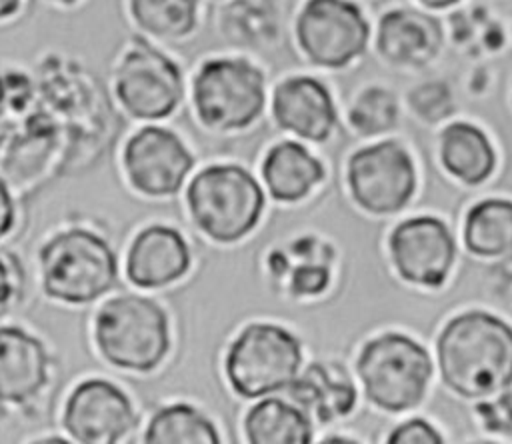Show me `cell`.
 Returning a JSON list of instances; mask_svg holds the SVG:
<instances>
[{
	"label": "cell",
	"instance_id": "cell-1",
	"mask_svg": "<svg viewBox=\"0 0 512 444\" xmlns=\"http://www.w3.org/2000/svg\"><path fill=\"white\" fill-rule=\"evenodd\" d=\"M444 384L464 398H482L512 384V328L488 312L452 318L438 338Z\"/></svg>",
	"mask_w": 512,
	"mask_h": 444
},
{
	"label": "cell",
	"instance_id": "cell-2",
	"mask_svg": "<svg viewBox=\"0 0 512 444\" xmlns=\"http://www.w3.org/2000/svg\"><path fill=\"white\" fill-rule=\"evenodd\" d=\"M194 224L214 242L232 244L248 236L264 210L258 180L238 164L202 168L186 188Z\"/></svg>",
	"mask_w": 512,
	"mask_h": 444
},
{
	"label": "cell",
	"instance_id": "cell-3",
	"mask_svg": "<svg viewBox=\"0 0 512 444\" xmlns=\"http://www.w3.org/2000/svg\"><path fill=\"white\" fill-rule=\"evenodd\" d=\"M94 338L110 364L132 372H152L170 350L168 314L152 298L122 294L98 310Z\"/></svg>",
	"mask_w": 512,
	"mask_h": 444
},
{
	"label": "cell",
	"instance_id": "cell-4",
	"mask_svg": "<svg viewBox=\"0 0 512 444\" xmlns=\"http://www.w3.org/2000/svg\"><path fill=\"white\" fill-rule=\"evenodd\" d=\"M38 260L46 296L68 304L98 300L114 286L118 276L114 250L104 238L82 228L50 238Z\"/></svg>",
	"mask_w": 512,
	"mask_h": 444
},
{
	"label": "cell",
	"instance_id": "cell-5",
	"mask_svg": "<svg viewBox=\"0 0 512 444\" xmlns=\"http://www.w3.org/2000/svg\"><path fill=\"white\" fill-rule=\"evenodd\" d=\"M192 106L210 130H244L264 112L266 76L248 58H208L194 74Z\"/></svg>",
	"mask_w": 512,
	"mask_h": 444
},
{
	"label": "cell",
	"instance_id": "cell-6",
	"mask_svg": "<svg viewBox=\"0 0 512 444\" xmlns=\"http://www.w3.org/2000/svg\"><path fill=\"white\" fill-rule=\"evenodd\" d=\"M298 338L268 322L248 324L228 348L224 370L232 390L242 398H260L288 388L300 372Z\"/></svg>",
	"mask_w": 512,
	"mask_h": 444
},
{
	"label": "cell",
	"instance_id": "cell-7",
	"mask_svg": "<svg viewBox=\"0 0 512 444\" xmlns=\"http://www.w3.org/2000/svg\"><path fill=\"white\" fill-rule=\"evenodd\" d=\"M356 370L372 404L388 412H404L422 402L432 360L412 338L388 332L364 346Z\"/></svg>",
	"mask_w": 512,
	"mask_h": 444
},
{
	"label": "cell",
	"instance_id": "cell-8",
	"mask_svg": "<svg viewBox=\"0 0 512 444\" xmlns=\"http://www.w3.org/2000/svg\"><path fill=\"white\" fill-rule=\"evenodd\" d=\"M114 96L136 120H164L184 100L182 68L144 36H136L114 68Z\"/></svg>",
	"mask_w": 512,
	"mask_h": 444
},
{
	"label": "cell",
	"instance_id": "cell-9",
	"mask_svg": "<svg viewBox=\"0 0 512 444\" xmlns=\"http://www.w3.org/2000/svg\"><path fill=\"white\" fill-rule=\"evenodd\" d=\"M370 26L348 0H308L296 18V40L306 58L322 68H344L368 42Z\"/></svg>",
	"mask_w": 512,
	"mask_h": 444
},
{
	"label": "cell",
	"instance_id": "cell-10",
	"mask_svg": "<svg viewBox=\"0 0 512 444\" xmlns=\"http://www.w3.org/2000/svg\"><path fill=\"white\" fill-rule=\"evenodd\" d=\"M348 184L358 206L372 214H394L412 198L416 172L410 154L392 140L352 154Z\"/></svg>",
	"mask_w": 512,
	"mask_h": 444
},
{
	"label": "cell",
	"instance_id": "cell-11",
	"mask_svg": "<svg viewBox=\"0 0 512 444\" xmlns=\"http://www.w3.org/2000/svg\"><path fill=\"white\" fill-rule=\"evenodd\" d=\"M130 184L154 198L176 194L194 166V156L182 138L162 126L138 128L122 150Z\"/></svg>",
	"mask_w": 512,
	"mask_h": 444
},
{
	"label": "cell",
	"instance_id": "cell-12",
	"mask_svg": "<svg viewBox=\"0 0 512 444\" xmlns=\"http://www.w3.org/2000/svg\"><path fill=\"white\" fill-rule=\"evenodd\" d=\"M62 422L82 444H114L134 428L136 416L130 398L116 384L88 378L70 392Z\"/></svg>",
	"mask_w": 512,
	"mask_h": 444
},
{
	"label": "cell",
	"instance_id": "cell-13",
	"mask_svg": "<svg viewBox=\"0 0 512 444\" xmlns=\"http://www.w3.org/2000/svg\"><path fill=\"white\" fill-rule=\"evenodd\" d=\"M390 252L400 276L412 284L440 286L454 262L448 226L434 216L408 218L390 234Z\"/></svg>",
	"mask_w": 512,
	"mask_h": 444
},
{
	"label": "cell",
	"instance_id": "cell-14",
	"mask_svg": "<svg viewBox=\"0 0 512 444\" xmlns=\"http://www.w3.org/2000/svg\"><path fill=\"white\" fill-rule=\"evenodd\" d=\"M272 118L280 130L322 142L336 126L330 90L312 76H290L272 92Z\"/></svg>",
	"mask_w": 512,
	"mask_h": 444
},
{
	"label": "cell",
	"instance_id": "cell-15",
	"mask_svg": "<svg viewBox=\"0 0 512 444\" xmlns=\"http://www.w3.org/2000/svg\"><path fill=\"white\" fill-rule=\"evenodd\" d=\"M190 270V248L184 236L166 224L142 228L126 254V276L138 288L174 284Z\"/></svg>",
	"mask_w": 512,
	"mask_h": 444
},
{
	"label": "cell",
	"instance_id": "cell-16",
	"mask_svg": "<svg viewBox=\"0 0 512 444\" xmlns=\"http://www.w3.org/2000/svg\"><path fill=\"white\" fill-rule=\"evenodd\" d=\"M48 382L44 344L18 326H0V402L24 404Z\"/></svg>",
	"mask_w": 512,
	"mask_h": 444
},
{
	"label": "cell",
	"instance_id": "cell-17",
	"mask_svg": "<svg viewBox=\"0 0 512 444\" xmlns=\"http://www.w3.org/2000/svg\"><path fill=\"white\" fill-rule=\"evenodd\" d=\"M262 178L274 200L298 202L322 182L324 168L306 146L294 140H282L268 148L262 160Z\"/></svg>",
	"mask_w": 512,
	"mask_h": 444
},
{
	"label": "cell",
	"instance_id": "cell-18",
	"mask_svg": "<svg viewBox=\"0 0 512 444\" xmlns=\"http://www.w3.org/2000/svg\"><path fill=\"white\" fill-rule=\"evenodd\" d=\"M438 44L440 28L424 14L392 10L380 20L378 48L394 64L422 66L434 58Z\"/></svg>",
	"mask_w": 512,
	"mask_h": 444
},
{
	"label": "cell",
	"instance_id": "cell-19",
	"mask_svg": "<svg viewBox=\"0 0 512 444\" xmlns=\"http://www.w3.org/2000/svg\"><path fill=\"white\" fill-rule=\"evenodd\" d=\"M290 398L320 422H332L354 408V386L324 364H310L288 386Z\"/></svg>",
	"mask_w": 512,
	"mask_h": 444
},
{
	"label": "cell",
	"instance_id": "cell-20",
	"mask_svg": "<svg viewBox=\"0 0 512 444\" xmlns=\"http://www.w3.org/2000/svg\"><path fill=\"white\" fill-rule=\"evenodd\" d=\"M440 156L444 168L464 184L484 182L496 164V154L486 134L466 122H454L444 128Z\"/></svg>",
	"mask_w": 512,
	"mask_h": 444
},
{
	"label": "cell",
	"instance_id": "cell-21",
	"mask_svg": "<svg viewBox=\"0 0 512 444\" xmlns=\"http://www.w3.org/2000/svg\"><path fill=\"white\" fill-rule=\"evenodd\" d=\"M244 432L252 444H308L312 442V424L306 412L280 398L256 402L246 418Z\"/></svg>",
	"mask_w": 512,
	"mask_h": 444
},
{
	"label": "cell",
	"instance_id": "cell-22",
	"mask_svg": "<svg viewBox=\"0 0 512 444\" xmlns=\"http://www.w3.org/2000/svg\"><path fill=\"white\" fill-rule=\"evenodd\" d=\"M464 242L478 256L512 252V202L490 198L472 206L464 222Z\"/></svg>",
	"mask_w": 512,
	"mask_h": 444
},
{
	"label": "cell",
	"instance_id": "cell-23",
	"mask_svg": "<svg viewBox=\"0 0 512 444\" xmlns=\"http://www.w3.org/2000/svg\"><path fill=\"white\" fill-rule=\"evenodd\" d=\"M148 444H218V428L198 408L178 402L160 408L144 432Z\"/></svg>",
	"mask_w": 512,
	"mask_h": 444
},
{
	"label": "cell",
	"instance_id": "cell-24",
	"mask_svg": "<svg viewBox=\"0 0 512 444\" xmlns=\"http://www.w3.org/2000/svg\"><path fill=\"white\" fill-rule=\"evenodd\" d=\"M134 24L160 40H182L198 26L200 0H128Z\"/></svg>",
	"mask_w": 512,
	"mask_h": 444
},
{
	"label": "cell",
	"instance_id": "cell-25",
	"mask_svg": "<svg viewBox=\"0 0 512 444\" xmlns=\"http://www.w3.org/2000/svg\"><path fill=\"white\" fill-rule=\"evenodd\" d=\"M350 124L362 136H374L390 130L398 118V102L384 88L364 90L350 108Z\"/></svg>",
	"mask_w": 512,
	"mask_h": 444
},
{
	"label": "cell",
	"instance_id": "cell-26",
	"mask_svg": "<svg viewBox=\"0 0 512 444\" xmlns=\"http://www.w3.org/2000/svg\"><path fill=\"white\" fill-rule=\"evenodd\" d=\"M412 108L426 120H440L450 112V90L444 84H426L410 94Z\"/></svg>",
	"mask_w": 512,
	"mask_h": 444
},
{
	"label": "cell",
	"instance_id": "cell-27",
	"mask_svg": "<svg viewBox=\"0 0 512 444\" xmlns=\"http://www.w3.org/2000/svg\"><path fill=\"white\" fill-rule=\"evenodd\" d=\"M328 282H330V272L326 266L304 264L294 270L290 286L296 296H316L324 292Z\"/></svg>",
	"mask_w": 512,
	"mask_h": 444
},
{
	"label": "cell",
	"instance_id": "cell-28",
	"mask_svg": "<svg viewBox=\"0 0 512 444\" xmlns=\"http://www.w3.org/2000/svg\"><path fill=\"white\" fill-rule=\"evenodd\" d=\"M390 444H442L440 434L424 420H408L392 430Z\"/></svg>",
	"mask_w": 512,
	"mask_h": 444
},
{
	"label": "cell",
	"instance_id": "cell-29",
	"mask_svg": "<svg viewBox=\"0 0 512 444\" xmlns=\"http://www.w3.org/2000/svg\"><path fill=\"white\" fill-rule=\"evenodd\" d=\"M478 412L484 416L486 424L498 416V420H494V424L490 426V430H512V396H502L492 404H482L478 406Z\"/></svg>",
	"mask_w": 512,
	"mask_h": 444
},
{
	"label": "cell",
	"instance_id": "cell-30",
	"mask_svg": "<svg viewBox=\"0 0 512 444\" xmlns=\"http://www.w3.org/2000/svg\"><path fill=\"white\" fill-rule=\"evenodd\" d=\"M22 278L20 264L12 254H0V302L10 300Z\"/></svg>",
	"mask_w": 512,
	"mask_h": 444
},
{
	"label": "cell",
	"instance_id": "cell-31",
	"mask_svg": "<svg viewBox=\"0 0 512 444\" xmlns=\"http://www.w3.org/2000/svg\"><path fill=\"white\" fill-rule=\"evenodd\" d=\"M14 226V202L6 182L0 178V238H4Z\"/></svg>",
	"mask_w": 512,
	"mask_h": 444
},
{
	"label": "cell",
	"instance_id": "cell-32",
	"mask_svg": "<svg viewBox=\"0 0 512 444\" xmlns=\"http://www.w3.org/2000/svg\"><path fill=\"white\" fill-rule=\"evenodd\" d=\"M22 8V0H0V22L14 16Z\"/></svg>",
	"mask_w": 512,
	"mask_h": 444
},
{
	"label": "cell",
	"instance_id": "cell-33",
	"mask_svg": "<svg viewBox=\"0 0 512 444\" xmlns=\"http://www.w3.org/2000/svg\"><path fill=\"white\" fill-rule=\"evenodd\" d=\"M424 6H428V8H446V6H450V4H454V2H458V0H420Z\"/></svg>",
	"mask_w": 512,
	"mask_h": 444
},
{
	"label": "cell",
	"instance_id": "cell-34",
	"mask_svg": "<svg viewBox=\"0 0 512 444\" xmlns=\"http://www.w3.org/2000/svg\"><path fill=\"white\" fill-rule=\"evenodd\" d=\"M48 2L58 4V6H62V8H74V6H78L82 0H48Z\"/></svg>",
	"mask_w": 512,
	"mask_h": 444
}]
</instances>
